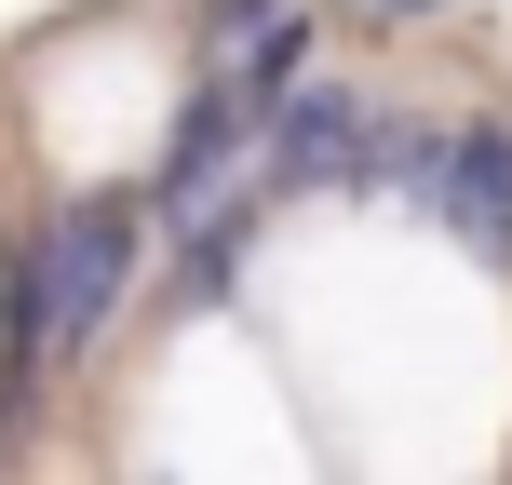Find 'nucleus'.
<instances>
[{
  "instance_id": "f257e3e1",
  "label": "nucleus",
  "mask_w": 512,
  "mask_h": 485,
  "mask_svg": "<svg viewBox=\"0 0 512 485\" xmlns=\"http://www.w3.org/2000/svg\"><path fill=\"white\" fill-rule=\"evenodd\" d=\"M135 270H149V203H68L41 216V230L14 243V297H0V337H14V378H41V364L95 351L108 324H122Z\"/></svg>"
}]
</instances>
